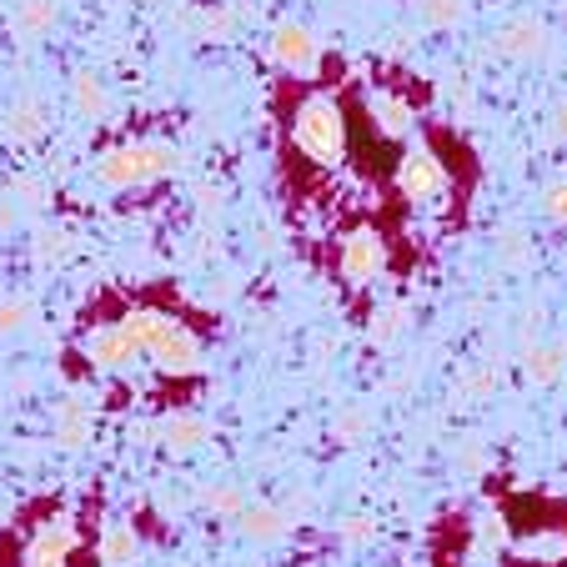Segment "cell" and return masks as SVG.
<instances>
[{"label": "cell", "mask_w": 567, "mask_h": 567, "mask_svg": "<svg viewBox=\"0 0 567 567\" xmlns=\"http://www.w3.org/2000/svg\"><path fill=\"white\" fill-rule=\"evenodd\" d=\"M121 321H126V332L136 337V347L161 367V372H172V377H192V372H202L206 347H202V337H196L192 327H186V321L166 317V311H151V307L126 311Z\"/></svg>", "instance_id": "6da1fadb"}, {"label": "cell", "mask_w": 567, "mask_h": 567, "mask_svg": "<svg viewBox=\"0 0 567 567\" xmlns=\"http://www.w3.org/2000/svg\"><path fill=\"white\" fill-rule=\"evenodd\" d=\"M291 146L307 161H317V166H337L347 156V121H342V106L327 91H311V96L297 101V111H291Z\"/></svg>", "instance_id": "7a4b0ae2"}, {"label": "cell", "mask_w": 567, "mask_h": 567, "mask_svg": "<svg viewBox=\"0 0 567 567\" xmlns=\"http://www.w3.org/2000/svg\"><path fill=\"white\" fill-rule=\"evenodd\" d=\"M172 172H176V151L166 146V141H121V146L96 156V182L111 186V192L151 186Z\"/></svg>", "instance_id": "3957f363"}, {"label": "cell", "mask_w": 567, "mask_h": 567, "mask_svg": "<svg viewBox=\"0 0 567 567\" xmlns=\"http://www.w3.org/2000/svg\"><path fill=\"white\" fill-rule=\"evenodd\" d=\"M81 352H86L91 367H101V372H126L136 357H146L136 347V337L126 332V321H101V327H91V332L81 337Z\"/></svg>", "instance_id": "277c9868"}, {"label": "cell", "mask_w": 567, "mask_h": 567, "mask_svg": "<svg viewBox=\"0 0 567 567\" xmlns=\"http://www.w3.org/2000/svg\"><path fill=\"white\" fill-rule=\"evenodd\" d=\"M337 267L347 281H377L386 271V241L377 231H347L342 247H337Z\"/></svg>", "instance_id": "5b68a950"}, {"label": "cell", "mask_w": 567, "mask_h": 567, "mask_svg": "<svg viewBox=\"0 0 567 567\" xmlns=\"http://www.w3.org/2000/svg\"><path fill=\"white\" fill-rule=\"evenodd\" d=\"M442 186H447V172H442V161L432 151H408V156L396 161V192L408 196V202L442 196Z\"/></svg>", "instance_id": "8992f818"}, {"label": "cell", "mask_w": 567, "mask_h": 567, "mask_svg": "<svg viewBox=\"0 0 567 567\" xmlns=\"http://www.w3.org/2000/svg\"><path fill=\"white\" fill-rule=\"evenodd\" d=\"M271 55H277V61L287 65V71L307 75V71H317L321 45H317V35H311L307 25L287 21V25H277V31H271Z\"/></svg>", "instance_id": "52a82bcc"}, {"label": "cell", "mask_w": 567, "mask_h": 567, "mask_svg": "<svg viewBox=\"0 0 567 567\" xmlns=\"http://www.w3.org/2000/svg\"><path fill=\"white\" fill-rule=\"evenodd\" d=\"M497 55H513V61H533V55L547 51V25L533 21V16H517V21H503L493 35Z\"/></svg>", "instance_id": "ba28073f"}, {"label": "cell", "mask_w": 567, "mask_h": 567, "mask_svg": "<svg viewBox=\"0 0 567 567\" xmlns=\"http://www.w3.org/2000/svg\"><path fill=\"white\" fill-rule=\"evenodd\" d=\"M151 437L166 452H196L212 442V422L196 417V412H172V417H161L156 427H151Z\"/></svg>", "instance_id": "9c48e42d"}, {"label": "cell", "mask_w": 567, "mask_h": 567, "mask_svg": "<svg viewBox=\"0 0 567 567\" xmlns=\"http://www.w3.org/2000/svg\"><path fill=\"white\" fill-rule=\"evenodd\" d=\"M75 553V527L71 523H41L25 547V567H65V557Z\"/></svg>", "instance_id": "30bf717a"}, {"label": "cell", "mask_w": 567, "mask_h": 567, "mask_svg": "<svg viewBox=\"0 0 567 567\" xmlns=\"http://www.w3.org/2000/svg\"><path fill=\"white\" fill-rule=\"evenodd\" d=\"M91 427H96V417H91L86 402H75V396H65L61 408L51 412V442L61 452H81L91 442Z\"/></svg>", "instance_id": "8fae6325"}, {"label": "cell", "mask_w": 567, "mask_h": 567, "mask_svg": "<svg viewBox=\"0 0 567 567\" xmlns=\"http://www.w3.org/2000/svg\"><path fill=\"white\" fill-rule=\"evenodd\" d=\"M45 131H51V106H45L41 96L11 101V111H6V136H11L16 146H31V141L45 136Z\"/></svg>", "instance_id": "7c38bea8"}, {"label": "cell", "mask_w": 567, "mask_h": 567, "mask_svg": "<svg viewBox=\"0 0 567 567\" xmlns=\"http://www.w3.org/2000/svg\"><path fill=\"white\" fill-rule=\"evenodd\" d=\"M236 533L251 537V543H281L291 533V513L271 503H247V513L236 517Z\"/></svg>", "instance_id": "4fadbf2b"}, {"label": "cell", "mask_w": 567, "mask_h": 567, "mask_svg": "<svg viewBox=\"0 0 567 567\" xmlns=\"http://www.w3.org/2000/svg\"><path fill=\"white\" fill-rule=\"evenodd\" d=\"M71 101H75V111H81L86 121H106L111 111H116V101H111L106 81H101L96 71H75L71 75Z\"/></svg>", "instance_id": "5bb4252c"}, {"label": "cell", "mask_w": 567, "mask_h": 567, "mask_svg": "<svg viewBox=\"0 0 567 567\" xmlns=\"http://www.w3.org/2000/svg\"><path fill=\"white\" fill-rule=\"evenodd\" d=\"M55 16H61V6H55V0H16L11 31L21 35V41H41V35H51Z\"/></svg>", "instance_id": "9a60e30c"}, {"label": "cell", "mask_w": 567, "mask_h": 567, "mask_svg": "<svg viewBox=\"0 0 567 567\" xmlns=\"http://www.w3.org/2000/svg\"><path fill=\"white\" fill-rule=\"evenodd\" d=\"M563 362H567V347L563 342H533L523 357V372L533 386H553L563 377Z\"/></svg>", "instance_id": "2e32d148"}, {"label": "cell", "mask_w": 567, "mask_h": 567, "mask_svg": "<svg viewBox=\"0 0 567 567\" xmlns=\"http://www.w3.org/2000/svg\"><path fill=\"white\" fill-rule=\"evenodd\" d=\"M141 557V537L131 523H106V533H101V563L111 567H131Z\"/></svg>", "instance_id": "e0dca14e"}, {"label": "cell", "mask_w": 567, "mask_h": 567, "mask_svg": "<svg viewBox=\"0 0 567 567\" xmlns=\"http://www.w3.org/2000/svg\"><path fill=\"white\" fill-rule=\"evenodd\" d=\"M31 251H35V261H41V267H61V261L75 251V241H71V231H65V226H41V231H35V241H31Z\"/></svg>", "instance_id": "ac0fdd59"}, {"label": "cell", "mask_w": 567, "mask_h": 567, "mask_svg": "<svg viewBox=\"0 0 567 567\" xmlns=\"http://www.w3.org/2000/svg\"><path fill=\"white\" fill-rule=\"evenodd\" d=\"M367 432H372V408H362V402H352L332 417V442H342V447H357Z\"/></svg>", "instance_id": "d6986e66"}, {"label": "cell", "mask_w": 567, "mask_h": 567, "mask_svg": "<svg viewBox=\"0 0 567 567\" xmlns=\"http://www.w3.org/2000/svg\"><path fill=\"white\" fill-rule=\"evenodd\" d=\"M202 507L216 517H241L247 513V497H241L236 482H212V487H202Z\"/></svg>", "instance_id": "ffe728a7"}, {"label": "cell", "mask_w": 567, "mask_h": 567, "mask_svg": "<svg viewBox=\"0 0 567 567\" xmlns=\"http://www.w3.org/2000/svg\"><path fill=\"white\" fill-rule=\"evenodd\" d=\"M372 116L382 121L386 136H408V131H412V111L402 106L396 96H372Z\"/></svg>", "instance_id": "44dd1931"}, {"label": "cell", "mask_w": 567, "mask_h": 567, "mask_svg": "<svg viewBox=\"0 0 567 567\" xmlns=\"http://www.w3.org/2000/svg\"><path fill=\"white\" fill-rule=\"evenodd\" d=\"M497 392V372L493 367H472V372L457 377V396L462 402H482V396H493Z\"/></svg>", "instance_id": "7402d4cb"}, {"label": "cell", "mask_w": 567, "mask_h": 567, "mask_svg": "<svg viewBox=\"0 0 567 567\" xmlns=\"http://www.w3.org/2000/svg\"><path fill=\"white\" fill-rule=\"evenodd\" d=\"M417 11L427 25H437V31H447V25L462 21V11H467V0H417Z\"/></svg>", "instance_id": "603a6c76"}, {"label": "cell", "mask_w": 567, "mask_h": 567, "mask_svg": "<svg viewBox=\"0 0 567 567\" xmlns=\"http://www.w3.org/2000/svg\"><path fill=\"white\" fill-rule=\"evenodd\" d=\"M35 317V307L25 297H6L0 301V337H16V332H25V321Z\"/></svg>", "instance_id": "cb8c5ba5"}, {"label": "cell", "mask_w": 567, "mask_h": 567, "mask_svg": "<svg viewBox=\"0 0 567 567\" xmlns=\"http://www.w3.org/2000/svg\"><path fill=\"white\" fill-rule=\"evenodd\" d=\"M527 557H547V563H557V557H567V533H533L523 543Z\"/></svg>", "instance_id": "d4e9b609"}, {"label": "cell", "mask_w": 567, "mask_h": 567, "mask_svg": "<svg viewBox=\"0 0 567 567\" xmlns=\"http://www.w3.org/2000/svg\"><path fill=\"white\" fill-rule=\"evenodd\" d=\"M402 317H408L402 307H382V311H377V317H372V342H377V347L392 342V337L402 332Z\"/></svg>", "instance_id": "484cf974"}, {"label": "cell", "mask_w": 567, "mask_h": 567, "mask_svg": "<svg viewBox=\"0 0 567 567\" xmlns=\"http://www.w3.org/2000/svg\"><path fill=\"white\" fill-rule=\"evenodd\" d=\"M543 216L557 221V226H567V182H553L543 192Z\"/></svg>", "instance_id": "4316f807"}, {"label": "cell", "mask_w": 567, "mask_h": 567, "mask_svg": "<svg viewBox=\"0 0 567 567\" xmlns=\"http://www.w3.org/2000/svg\"><path fill=\"white\" fill-rule=\"evenodd\" d=\"M11 196H21L25 206H41V202H45V192H41V182H35V176H16V182H11Z\"/></svg>", "instance_id": "83f0119b"}, {"label": "cell", "mask_w": 567, "mask_h": 567, "mask_svg": "<svg viewBox=\"0 0 567 567\" xmlns=\"http://www.w3.org/2000/svg\"><path fill=\"white\" fill-rule=\"evenodd\" d=\"M337 533H342V543H372V533H377V527L367 523V517H347V523L337 527Z\"/></svg>", "instance_id": "f1b7e54d"}, {"label": "cell", "mask_w": 567, "mask_h": 567, "mask_svg": "<svg viewBox=\"0 0 567 567\" xmlns=\"http://www.w3.org/2000/svg\"><path fill=\"white\" fill-rule=\"evenodd\" d=\"M202 31L212 35V41H226V31H231V16H226V11H206L202 16Z\"/></svg>", "instance_id": "f546056e"}, {"label": "cell", "mask_w": 567, "mask_h": 567, "mask_svg": "<svg viewBox=\"0 0 567 567\" xmlns=\"http://www.w3.org/2000/svg\"><path fill=\"white\" fill-rule=\"evenodd\" d=\"M503 257H507V261L523 257V236H517V231H507V236H503Z\"/></svg>", "instance_id": "4dcf8cb0"}, {"label": "cell", "mask_w": 567, "mask_h": 567, "mask_svg": "<svg viewBox=\"0 0 567 567\" xmlns=\"http://www.w3.org/2000/svg\"><path fill=\"white\" fill-rule=\"evenodd\" d=\"M16 221H21V212H16V206H11V196H6V202H0V231H11Z\"/></svg>", "instance_id": "1f68e13d"}, {"label": "cell", "mask_w": 567, "mask_h": 567, "mask_svg": "<svg viewBox=\"0 0 567 567\" xmlns=\"http://www.w3.org/2000/svg\"><path fill=\"white\" fill-rule=\"evenodd\" d=\"M462 467H467V472L482 467V447H477V442H467V447H462Z\"/></svg>", "instance_id": "d6a6232c"}, {"label": "cell", "mask_w": 567, "mask_h": 567, "mask_svg": "<svg viewBox=\"0 0 567 567\" xmlns=\"http://www.w3.org/2000/svg\"><path fill=\"white\" fill-rule=\"evenodd\" d=\"M553 136H557V141H567V101L553 111Z\"/></svg>", "instance_id": "836d02e7"}]
</instances>
